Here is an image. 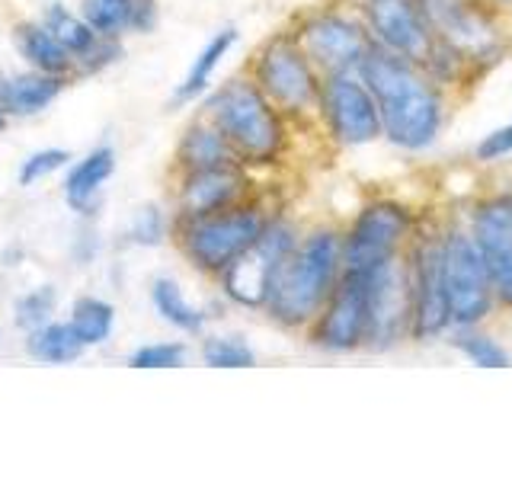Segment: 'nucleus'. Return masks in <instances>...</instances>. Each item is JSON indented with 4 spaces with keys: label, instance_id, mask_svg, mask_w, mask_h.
Here are the masks:
<instances>
[{
    "label": "nucleus",
    "instance_id": "nucleus-1",
    "mask_svg": "<svg viewBox=\"0 0 512 480\" xmlns=\"http://www.w3.org/2000/svg\"><path fill=\"white\" fill-rule=\"evenodd\" d=\"M365 87L378 103L381 128L400 148H423L439 132L442 106L426 80L416 74L413 61L394 52H368L362 58Z\"/></svg>",
    "mask_w": 512,
    "mask_h": 480
},
{
    "label": "nucleus",
    "instance_id": "nucleus-14",
    "mask_svg": "<svg viewBox=\"0 0 512 480\" xmlns=\"http://www.w3.org/2000/svg\"><path fill=\"white\" fill-rule=\"evenodd\" d=\"M301 42L308 58L330 74L359 68L362 58L368 55V42L362 36V29L343 20V16H314L311 23H304Z\"/></svg>",
    "mask_w": 512,
    "mask_h": 480
},
{
    "label": "nucleus",
    "instance_id": "nucleus-20",
    "mask_svg": "<svg viewBox=\"0 0 512 480\" xmlns=\"http://www.w3.org/2000/svg\"><path fill=\"white\" fill-rule=\"evenodd\" d=\"M16 52L32 71L68 77L74 74V55L42 23H23L16 29Z\"/></svg>",
    "mask_w": 512,
    "mask_h": 480
},
{
    "label": "nucleus",
    "instance_id": "nucleus-12",
    "mask_svg": "<svg viewBox=\"0 0 512 480\" xmlns=\"http://www.w3.org/2000/svg\"><path fill=\"white\" fill-rule=\"evenodd\" d=\"M368 333V295L365 272H346V279L330 292V304L314 340L327 349H356Z\"/></svg>",
    "mask_w": 512,
    "mask_h": 480
},
{
    "label": "nucleus",
    "instance_id": "nucleus-15",
    "mask_svg": "<svg viewBox=\"0 0 512 480\" xmlns=\"http://www.w3.org/2000/svg\"><path fill=\"white\" fill-rule=\"evenodd\" d=\"M244 173L237 164L205 167V170H186L180 192H176V205H180V218L212 215L234 208L244 196Z\"/></svg>",
    "mask_w": 512,
    "mask_h": 480
},
{
    "label": "nucleus",
    "instance_id": "nucleus-26",
    "mask_svg": "<svg viewBox=\"0 0 512 480\" xmlns=\"http://www.w3.org/2000/svg\"><path fill=\"white\" fill-rule=\"evenodd\" d=\"M55 304H58V295H55L52 285L32 288V292H26L20 301H16V308H13L16 327L29 333V330L48 324V320H52V314H55Z\"/></svg>",
    "mask_w": 512,
    "mask_h": 480
},
{
    "label": "nucleus",
    "instance_id": "nucleus-29",
    "mask_svg": "<svg viewBox=\"0 0 512 480\" xmlns=\"http://www.w3.org/2000/svg\"><path fill=\"white\" fill-rule=\"evenodd\" d=\"M183 359H186L183 343H148V346H141L128 356V365H135V368H176V365H183Z\"/></svg>",
    "mask_w": 512,
    "mask_h": 480
},
{
    "label": "nucleus",
    "instance_id": "nucleus-13",
    "mask_svg": "<svg viewBox=\"0 0 512 480\" xmlns=\"http://www.w3.org/2000/svg\"><path fill=\"white\" fill-rule=\"evenodd\" d=\"M474 244L484 256L493 292L512 304V199L480 205L474 218Z\"/></svg>",
    "mask_w": 512,
    "mask_h": 480
},
{
    "label": "nucleus",
    "instance_id": "nucleus-22",
    "mask_svg": "<svg viewBox=\"0 0 512 480\" xmlns=\"http://www.w3.org/2000/svg\"><path fill=\"white\" fill-rule=\"evenodd\" d=\"M29 356L39 359V362H48V365H64V362H74L84 356V343H80V336L74 333V327L68 320H48V324L29 330Z\"/></svg>",
    "mask_w": 512,
    "mask_h": 480
},
{
    "label": "nucleus",
    "instance_id": "nucleus-27",
    "mask_svg": "<svg viewBox=\"0 0 512 480\" xmlns=\"http://www.w3.org/2000/svg\"><path fill=\"white\" fill-rule=\"evenodd\" d=\"M202 359L205 365L215 368H247L253 365V352L247 343L234 340V336H208L202 343Z\"/></svg>",
    "mask_w": 512,
    "mask_h": 480
},
{
    "label": "nucleus",
    "instance_id": "nucleus-6",
    "mask_svg": "<svg viewBox=\"0 0 512 480\" xmlns=\"http://www.w3.org/2000/svg\"><path fill=\"white\" fill-rule=\"evenodd\" d=\"M256 87L282 109H308L317 100V77L308 52L288 36L272 39L256 61Z\"/></svg>",
    "mask_w": 512,
    "mask_h": 480
},
{
    "label": "nucleus",
    "instance_id": "nucleus-5",
    "mask_svg": "<svg viewBox=\"0 0 512 480\" xmlns=\"http://www.w3.org/2000/svg\"><path fill=\"white\" fill-rule=\"evenodd\" d=\"M292 250H295L292 228L282 221H272V224L266 221L263 234L256 237L234 263L224 266V272H221L224 292H228L237 304H244V308H266L272 282H276V272Z\"/></svg>",
    "mask_w": 512,
    "mask_h": 480
},
{
    "label": "nucleus",
    "instance_id": "nucleus-7",
    "mask_svg": "<svg viewBox=\"0 0 512 480\" xmlns=\"http://www.w3.org/2000/svg\"><path fill=\"white\" fill-rule=\"evenodd\" d=\"M490 272L471 237H448L445 244V295L448 314L458 324H474L490 311Z\"/></svg>",
    "mask_w": 512,
    "mask_h": 480
},
{
    "label": "nucleus",
    "instance_id": "nucleus-31",
    "mask_svg": "<svg viewBox=\"0 0 512 480\" xmlns=\"http://www.w3.org/2000/svg\"><path fill=\"white\" fill-rule=\"evenodd\" d=\"M458 349L468 356L474 365H484V368H503L509 362L506 352L496 346L487 336H461L458 340Z\"/></svg>",
    "mask_w": 512,
    "mask_h": 480
},
{
    "label": "nucleus",
    "instance_id": "nucleus-10",
    "mask_svg": "<svg viewBox=\"0 0 512 480\" xmlns=\"http://www.w3.org/2000/svg\"><path fill=\"white\" fill-rule=\"evenodd\" d=\"M324 109L333 135L343 144H365L378 138L381 132V116L372 90L362 80L349 77V71L333 74L324 90Z\"/></svg>",
    "mask_w": 512,
    "mask_h": 480
},
{
    "label": "nucleus",
    "instance_id": "nucleus-25",
    "mask_svg": "<svg viewBox=\"0 0 512 480\" xmlns=\"http://www.w3.org/2000/svg\"><path fill=\"white\" fill-rule=\"evenodd\" d=\"M68 324L74 327V333L80 336V343H84L87 349L103 346L112 336V330H116V308L103 298L84 295V298L74 301Z\"/></svg>",
    "mask_w": 512,
    "mask_h": 480
},
{
    "label": "nucleus",
    "instance_id": "nucleus-2",
    "mask_svg": "<svg viewBox=\"0 0 512 480\" xmlns=\"http://www.w3.org/2000/svg\"><path fill=\"white\" fill-rule=\"evenodd\" d=\"M336 266H340V240L333 231H317L285 256L276 272L266 308L279 324L298 327L320 311L333 292Z\"/></svg>",
    "mask_w": 512,
    "mask_h": 480
},
{
    "label": "nucleus",
    "instance_id": "nucleus-9",
    "mask_svg": "<svg viewBox=\"0 0 512 480\" xmlns=\"http://www.w3.org/2000/svg\"><path fill=\"white\" fill-rule=\"evenodd\" d=\"M375 36L407 61L432 58V26L423 0H368Z\"/></svg>",
    "mask_w": 512,
    "mask_h": 480
},
{
    "label": "nucleus",
    "instance_id": "nucleus-24",
    "mask_svg": "<svg viewBox=\"0 0 512 480\" xmlns=\"http://www.w3.org/2000/svg\"><path fill=\"white\" fill-rule=\"evenodd\" d=\"M151 304H154V311L164 317L170 327L183 330V333H199L205 327V311L196 308V304H192L183 295L180 282L170 279V276L154 279V285H151Z\"/></svg>",
    "mask_w": 512,
    "mask_h": 480
},
{
    "label": "nucleus",
    "instance_id": "nucleus-17",
    "mask_svg": "<svg viewBox=\"0 0 512 480\" xmlns=\"http://www.w3.org/2000/svg\"><path fill=\"white\" fill-rule=\"evenodd\" d=\"M80 16L106 39H122L128 32H151L157 23L154 0H80Z\"/></svg>",
    "mask_w": 512,
    "mask_h": 480
},
{
    "label": "nucleus",
    "instance_id": "nucleus-4",
    "mask_svg": "<svg viewBox=\"0 0 512 480\" xmlns=\"http://www.w3.org/2000/svg\"><path fill=\"white\" fill-rule=\"evenodd\" d=\"M266 218L253 208H224L212 215L180 218V247L202 272H224L256 237L263 234Z\"/></svg>",
    "mask_w": 512,
    "mask_h": 480
},
{
    "label": "nucleus",
    "instance_id": "nucleus-28",
    "mask_svg": "<svg viewBox=\"0 0 512 480\" xmlns=\"http://www.w3.org/2000/svg\"><path fill=\"white\" fill-rule=\"evenodd\" d=\"M68 160H71V154L64 148H45V151L29 154L23 160V167H20V186H32V183L45 180V176L58 173L64 164H68Z\"/></svg>",
    "mask_w": 512,
    "mask_h": 480
},
{
    "label": "nucleus",
    "instance_id": "nucleus-32",
    "mask_svg": "<svg viewBox=\"0 0 512 480\" xmlns=\"http://www.w3.org/2000/svg\"><path fill=\"white\" fill-rule=\"evenodd\" d=\"M512 151V125L500 128V132H493L487 135L484 141L477 144V157L480 160H496V157H503Z\"/></svg>",
    "mask_w": 512,
    "mask_h": 480
},
{
    "label": "nucleus",
    "instance_id": "nucleus-11",
    "mask_svg": "<svg viewBox=\"0 0 512 480\" xmlns=\"http://www.w3.org/2000/svg\"><path fill=\"white\" fill-rule=\"evenodd\" d=\"M404 231H407L404 208L388 205V202L365 208L346 240V250H343L346 272H368L378 263L391 260Z\"/></svg>",
    "mask_w": 512,
    "mask_h": 480
},
{
    "label": "nucleus",
    "instance_id": "nucleus-16",
    "mask_svg": "<svg viewBox=\"0 0 512 480\" xmlns=\"http://www.w3.org/2000/svg\"><path fill=\"white\" fill-rule=\"evenodd\" d=\"M413 317H416V336L439 333L452 314H448V295H445V247L429 244L420 253L413 282Z\"/></svg>",
    "mask_w": 512,
    "mask_h": 480
},
{
    "label": "nucleus",
    "instance_id": "nucleus-8",
    "mask_svg": "<svg viewBox=\"0 0 512 480\" xmlns=\"http://www.w3.org/2000/svg\"><path fill=\"white\" fill-rule=\"evenodd\" d=\"M365 295H368V333L365 340L388 346L404 330V320L413 308V292L404 266L394 256L365 272Z\"/></svg>",
    "mask_w": 512,
    "mask_h": 480
},
{
    "label": "nucleus",
    "instance_id": "nucleus-3",
    "mask_svg": "<svg viewBox=\"0 0 512 480\" xmlns=\"http://www.w3.org/2000/svg\"><path fill=\"white\" fill-rule=\"evenodd\" d=\"M208 119L218 125V132L228 138L237 157L266 164L282 151V122L279 112L272 109L269 96L250 84V80H231L208 100Z\"/></svg>",
    "mask_w": 512,
    "mask_h": 480
},
{
    "label": "nucleus",
    "instance_id": "nucleus-23",
    "mask_svg": "<svg viewBox=\"0 0 512 480\" xmlns=\"http://www.w3.org/2000/svg\"><path fill=\"white\" fill-rule=\"evenodd\" d=\"M234 42H237V32H234V29H221V32H215V36L208 39V45L199 52V58L192 61V68H189V74L183 77V84L176 87L173 103H192L199 93H205V87L212 84V77H215V71H218L221 58L231 52V45H234Z\"/></svg>",
    "mask_w": 512,
    "mask_h": 480
},
{
    "label": "nucleus",
    "instance_id": "nucleus-30",
    "mask_svg": "<svg viewBox=\"0 0 512 480\" xmlns=\"http://www.w3.org/2000/svg\"><path fill=\"white\" fill-rule=\"evenodd\" d=\"M128 240L138 247H157L164 240V215L157 205H144L141 212H135L132 228H128Z\"/></svg>",
    "mask_w": 512,
    "mask_h": 480
},
{
    "label": "nucleus",
    "instance_id": "nucleus-19",
    "mask_svg": "<svg viewBox=\"0 0 512 480\" xmlns=\"http://www.w3.org/2000/svg\"><path fill=\"white\" fill-rule=\"evenodd\" d=\"M64 80L68 77H55V74H42V71H23V74H10L0 77V109L10 116H36V112L48 109L58 93L64 90Z\"/></svg>",
    "mask_w": 512,
    "mask_h": 480
},
{
    "label": "nucleus",
    "instance_id": "nucleus-18",
    "mask_svg": "<svg viewBox=\"0 0 512 480\" xmlns=\"http://www.w3.org/2000/svg\"><path fill=\"white\" fill-rule=\"evenodd\" d=\"M116 173V151L109 144L93 148L84 160H77L71 167L68 180H64V199L74 208L77 215H93L100 208L103 186Z\"/></svg>",
    "mask_w": 512,
    "mask_h": 480
},
{
    "label": "nucleus",
    "instance_id": "nucleus-21",
    "mask_svg": "<svg viewBox=\"0 0 512 480\" xmlns=\"http://www.w3.org/2000/svg\"><path fill=\"white\" fill-rule=\"evenodd\" d=\"M221 164H237V154L218 132L212 119H202L186 128L180 141V167L186 170H205V167H221Z\"/></svg>",
    "mask_w": 512,
    "mask_h": 480
}]
</instances>
